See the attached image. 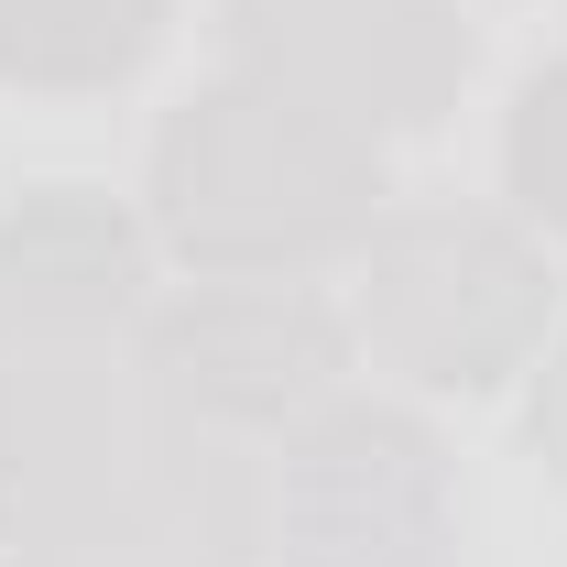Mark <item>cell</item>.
<instances>
[{
	"label": "cell",
	"instance_id": "52a82bcc",
	"mask_svg": "<svg viewBox=\"0 0 567 567\" xmlns=\"http://www.w3.org/2000/svg\"><path fill=\"white\" fill-rule=\"evenodd\" d=\"M274 557V470L218 436V425H164L110 492H87L66 524H44L11 567H262Z\"/></svg>",
	"mask_w": 567,
	"mask_h": 567
},
{
	"label": "cell",
	"instance_id": "30bf717a",
	"mask_svg": "<svg viewBox=\"0 0 567 567\" xmlns=\"http://www.w3.org/2000/svg\"><path fill=\"white\" fill-rule=\"evenodd\" d=\"M502 175H513V197L524 218H546L567 240V55L557 66H535L513 87V121H502Z\"/></svg>",
	"mask_w": 567,
	"mask_h": 567
},
{
	"label": "cell",
	"instance_id": "8fae6325",
	"mask_svg": "<svg viewBox=\"0 0 567 567\" xmlns=\"http://www.w3.org/2000/svg\"><path fill=\"white\" fill-rule=\"evenodd\" d=\"M524 436H535V458L567 481V339L546 350V371H535V404H524Z\"/></svg>",
	"mask_w": 567,
	"mask_h": 567
},
{
	"label": "cell",
	"instance_id": "277c9868",
	"mask_svg": "<svg viewBox=\"0 0 567 567\" xmlns=\"http://www.w3.org/2000/svg\"><path fill=\"white\" fill-rule=\"evenodd\" d=\"M274 557L284 567H447L458 502L447 447L404 404H317L274 470Z\"/></svg>",
	"mask_w": 567,
	"mask_h": 567
},
{
	"label": "cell",
	"instance_id": "5b68a950",
	"mask_svg": "<svg viewBox=\"0 0 567 567\" xmlns=\"http://www.w3.org/2000/svg\"><path fill=\"white\" fill-rule=\"evenodd\" d=\"M132 339H0V546H33L164 436Z\"/></svg>",
	"mask_w": 567,
	"mask_h": 567
},
{
	"label": "cell",
	"instance_id": "8992f818",
	"mask_svg": "<svg viewBox=\"0 0 567 567\" xmlns=\"http://www.w3.org/2000/svg\"><path fill=\"white\" fill-rule=\"evenodd\" d=\"M229 55L240 76H274L382 142L447 121L470 76V22L458 0H229Z\"/></svg>",
	"mask_w": 567,
	"mask_h": 567
},
{
	"label": "cell",
	"instance_id": "3957f363",
	"mask_svg": "<svg viewBox=\"0 0 567 567\" xmlns=\"http://www.w3.org/2000/svg\"><path fill=\"white\" fill-rule=\"evenodd\" d=\"M132 350L164 393V415L218 425V436H262V425L295 436L317 404H339L350 317L306 274H197L186 295H164L142 317Z\"/></svg>",
	"mask_w": 567,
	"mask_h": 567
},
{
	"label": "cell",
	"instance_id": "6da1fadb",
	"mask_svg": "<svg viewBox=\"0 0 567 567\" xmlns=\"http://www.w3.org/2000/svg\"><path fill=\"white\" fill-rule=\"evenodd\" d=\"M153 229L197 274L339 262L382 229V142L274 76H218L153 142Z\"/></svg>",
	"mask_w": 567,
	"mask_h": 567
},
{
	"label": "cell",
	"instance_id": "ba28073f",
	"mask_svg": "<svg viewBox=\"0 0 567 567\" xmlns=\"http://www.w3.org/2000/svg\"><path fill=\"white\" fill-rule=\"evenodd\" d=\"M142 218L99 186L0 208V339H121L142 317Z\"/></svg>",
	"mask_w": 567,
	"mask_h": 567
},
{
	"label": "cell",
	"instance_id": "9c48e42d",
	"mask_svg": "<svg viewBox=\"0 0 567 567\" xmlns=\"http://www.w3.org/2000/svg\"><path fill=\"white\" fill-rule=\"evenodd\" d=\"M164 44V0H0V87H121Z\"/></svg>",
	"mask_w": 567,
	"mask_h": 567
},
{
	"label": "cell",
	"instance_id": "7a4b0ae2",
	"mask_svg": "<svg viewBox=\"0 0 567 567\" xmlns=\"http://www.w3.org/2000/svg\"><path fill=\"white\" fill-rule=\"evenodd\" d=\"M546 317H557V274L492 208H404L360 240L350 328L425 393H492L502 371L546 350Z\"/></svg>",
	"mask_w": 567,
	"mask_h": 567
}]
</instances>
